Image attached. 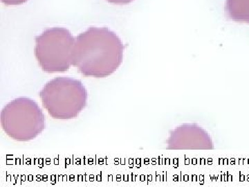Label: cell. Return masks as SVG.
Listing matches in <instances>:
<instances>
[{
	"instance_id": "obj_1",
	"label": "cell",
	"mask_w": 249,
	"mask_h": 187,
	"mask_svg": "<svg viewBox=\"0 0 249 187\" xmlns=\"http://www.w3.org/2000/svg\"><path fill=\"white\" fill-rule=\"evenodd\" d=\"M124 51L115 33L107 28L91 27L76 37L72 65L85 76L103 78L119 68Z\"/></svg>"
},
{
	"instance_id": "obj_3",
	"label": "cell",
	"mask_w": 249,
	"mask_h": 187,
	"mask_svg": "<svg viewBox=\"0 0 249 187\" xmlns=\"http://www.w3.org/2000/svg\"><path fill=\"white\" fill-rule=\"evenodd\" d=\"M1 125L10 137L26 142L36 138L44 131L45 116L34 100L19 97L3 108Z\"/></svg>"
},
{
	"instance_id": "obj_6",
	"label": "cell",
	"mask_w": 249,
	"mask_h": 187,
	"mask_svg": "<svg viewBox=\"0 0 249 187\" xmlns=\"http://www.w3.org/2000/svg\"><path fill=\"white\" fill-rule=\"evenodd\" d=\"M228 17L238 22H249V0H227Z\"/></svg>"
},
{
	"instance_id": "obj_7",
	"label": "cell",
	"mask_w": 249,
	"mask_h": 187,
	"mask_svg": "<svg viewBox=\"0 0 249 187\" xmlns=\"http://www.w3.org/2000/svg\"><path fill=\"white\" fill-rule=\"evenodd\" d=\"M6 5H19L26 2L28 0H1Z\"/></svg>"
},
{
	"instance_id": "obj_2",
	"label": "cell",
	"mask_w": 249,
	"mask_h": 187,
	"mask_svg": "<svg viewBox=\"0 0 249 187\" xmlns=\"http://www.w3.org/2000/svg\"><path fill=\"white\" fill-rule=\"evenodd\" d=\"M44 107L58 119L76 117L87 106L88 91L81 81L70 77L50 80L40 92Z\"/></svg>"
},
{
	"instance_id": "obj_4",
	"label": "cell",
	"mask_w": 249,
	"mask_h": 187,
	"mask_svg": "<svg viewBox=\"0 0 249 187\" xmlns=\"http://www.w3.org/2000/svg\"><path fill=\"white\" fill-rule=\"evenodd\" d=\"M76 38L64 28H52L36 39L35 54L42 70L49 73L62 72L72 65Z\"/></svg>"
},
{
	"instance_id": "obj_8",
	"label": "cell",
	"mask_w": 249,
	"mask_h": 187,
	"mask_svg": "<svg viewBox=\"0 0 249 187\" xmlns=\"http://www.w3.org/2000/svg\"><path fill=\"white\" fill-rule=\"evenodd\" d=\"M109 2L112 3V4L124 5L129 4L132 2L134 0H107Z\"/></svg>"
},
{
	"instance_id": "obj_5",
	"label": "cell",
	"mask_w": 249,
	"mask_h": 187,
	"mask_svg": "<svg viewBox=\"0 0 249 187\" xmlns=\"http://www.w3.org/2000/svg\"><path fill=\"white\" fill-rule=\"evenodd\" d=\"M173 150H210L213 149L211 136L196 124H184L174 130L168 141Z\"/></svg>"
}]
</instances>
